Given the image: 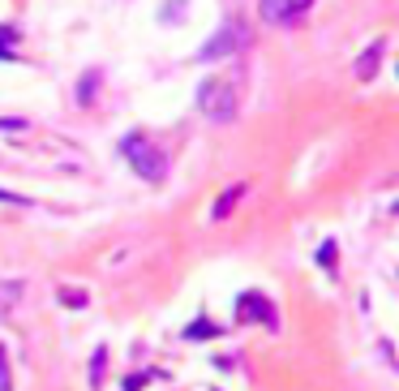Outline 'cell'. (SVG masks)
I'll return each instance as SVG.
<instances>
[{"instance_id":"cell-1","label":"cell","mask_w":399,"mask_h":391,"mask_svg":"<svg viewBox=\"0 0 399 391\" xmlns=\"http://www.w3.org/2000/svg\"><path fill=\"white\" fill-rule=\"evenodd\" d=\"M116 151L124 155V163H129L142 181H163V177H168V155H163L146 134H124Z\"/></svg>"},{"instance_id":"cell-2","label":"cell","mask_w":399,"mask_h":391,"mask_svg":"<svg viewBox=\"0 0 399 391\" xmlns=\"http://www.w3.org/2000/svg\"><path fill=\"white\" fill-rule=\"evenodd\" d=\"M197 108H202V116L215 120V125H228L236 116V86L228 78H206L197 86Z\"/></svg>"},{"instance_id":"cell-3","label":"cell","mask_w":399,"mask_h":391,"mask_svg":"<svg viewBox=\"0 0 399 391\" xmlns=\"http://www.w3.org/2000/svg\"><path fill=\"white\" fill-rule=\"evenodd\" d=\"M241 43H245V31L236 26V22H223V26H219L202 47H197V61H202V65H206V61H223V56H232Z\"/></svg>"},{"instance_id":"cell-4","label":"cell","mask_w":399,"mask_h":391,"mask_svg":"<svg viewBox=\"0 0 399 391\" xmlns=\"http://www.w3.org/2000/svg\"><path fill=\"white\" fill-rule=\"evenodd\" d=\"M241 314L249 323H266V327H275L279 319H275V305H270L266 297H258V292H245L241 297Z\"/></svg>"},{"instance_id":"cell-5","label":"cell","mask_w":399,"mask_h":391,"mask_svg":"<svg viewBox=\"0 0 399 391\" xmlns=\"http://www.w3.org/2000/svg\"><path fill=\"white\" fill-rule=\"evenodd\" d=\"M382 47H386L382 39H378V43H369V52L357 61V78H373V69H378V61H382Z\"/></svg>"},{"instance_id":"cell-6","label":"cell","mask_w":399,"mask_h":391,"mask_svg":"<svg viewBox=\"0 0 399 391\" xmlns=\"http://www.w3.org/2000/svg\"><path fill=\"white\" fill-rule=\"evenodd\" d=\"M314 5V0H284V17H279V26H288V22H296L305 9Z\"/></svg>"},{"instance_id":"cell-7","label":"cell","mask_w":399,"mask_h":391,"mask_svg":"<svg viewBox=\"0 0 399 391\" xmlns=\"http://www.w3.org/2000/svg\"><path fill=\"white\" fill-rule=\"evenodd\" d=\"M104 370H108V349H95V361H90V387L104 383Z\"/></svg>"},{"instance_id":"cell-8","label":"cell","mask_w":399,"mask_h":391,"mask_svg":"<svg viewBox=\"0 0 399 391\" xmlns=\"http://www.w3.org/2000/svg\"><path fill=\"white\" fill-rule=\"evenodd\" d=\"M17 297H22V284H17V280H13V284H0V314H9Z\"/></svg>"},{"instance_id":"cell-9","label":"cell","mask_w":399,"mask_h":391,"mask_svg":"<svg viewBox=\"0 0 399 391\" xmlns=\"http://www.w3.org/2000/svg\"><path fill=\"white\" fill-rule=\"evenodd\" d=\"M0 391H13V370H9V353L0 344Z\"/></svg>"},{"instance_id":"cell-10","label":"cell","mask_w":399,"mask_h":391,"mask_svg":"<svg viewBox=\"0 0 399 391\" xmlns=\"http://www.w3.org/2000/svg\"><path fill=\"white\" fill-rule=\"evenodd\" d=\"M95 86H99V73H86L82 86H78V104H90L95 99Z\"/></svg>"},{"instance_id":"cell-11","label":"cell","mask_w":399,"mask_h":391,"mask_svg":"<svg viewBox=\"0 0 399 391\" xmlns=\"http://www.w3.org/2000/svg\"><path fill=\"white\" fill-rule=\"evenodd\" d=\"M241 189H245V185H236V189H232V193H223V198H219V202H215V219H223V215H228V211H232V202H236V198H241Z\"/></svg>"},{"instance_id":"cell-12","label":"cell","mask_w":399,"mask_h":391,"mask_svg":"<svg viewBox=\"0 0 399 391\" xmlns=\"http://www.w3.org/2000/svg\"><path fill=\"white\" fill-rule=\"evenodd\" d=\"M262 17L279 26V17H284V0H262Z\"/></svg>"},{"instance_id":"cell-13","label":"cell","mask_w":399,"mask_h":391,"mask_svg":"<svg viewBox=\"0 0 399 391\" xmlns=\"http://www.w3.org/2000/svg\"><path fill=\"white\" fill-rule=\"evenodd\" d=\"M185 335H189V340H206V335H215V327H211V323H189Z\"/></svg>"},{"instance_id":"cell-14","label":"cell","mask_w":399,"mask_h":391,"mask_svg":"<svg viewBox=\"0 0 399 391\" xmlns=\"http://www.w3.org/2000/svg\"><path fill=\"white\" fill-rule=\"evenodd\" d=\"M0 56H5V61L13 56V31L9 26H0Z\"/></svg>"},{"instance_id":"cell-15","label":"cell","mask_w":399,"mask_h":391,"mask_svg":"<svg viewBox=\"0 0 399 391\" xmlns=\"http://www.w3.org/2000/svg\"><path fill=\"white\" fill-rule=\"evenodd\" d=\"M318 262H322V266H335V241H322V250H318Z\"/></svg>"},{"instance_id":"cell-16","label":"cell","mask_w":399,"mask_h":391,"mask_svg":"<svg viewBox=\"0 0 399 391\" xmlns=\"http://www.w3.org/2000/svg\"><path fill=\"white\" fill-rule=\"evenodd\" d=\"M0 202H9V207H31V198H22V193H9V189H0Z\"/></svg>"},{"instance_id":"cell-17","label":"cell","mask_w":399,"mask_h":391,"mask_svg":"<svg viewBox=\"0 0 399 391\" xmlns=\"http://www.w3.org/2000/svg\"><path fill=\"white\" fill-rule=\"evenodd\" d=\"M0 129H26V120H17V116H5V120H0Z\"/></svg>"},{"instance_id":"cell-18","label":"cell","mask_w":399,"mask_h":391,"mask_svg":"<svg viewBox=\"0 0 399 391\" xmlns=\"http://www.w3.org/2000/svg\"><path fill=\"white\" fill-rule=\"evenodd\" d=\"M60 297H65V305H86L82 292H60Z\"/></svg>"}]
</instances>
